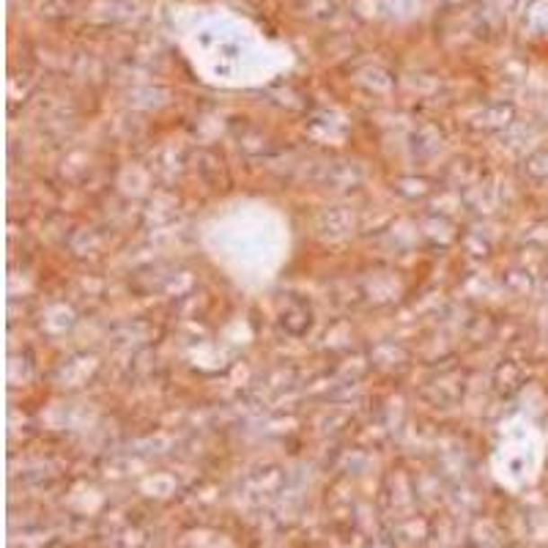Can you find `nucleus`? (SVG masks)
I'll list each match as a JSON object with an SVG mask.
<instances>
[{"mask_svg":"<svg viewBox=\"0 0 548 548\" xmlns=\"http://www.w3.org/2000/svg\"><path fill=\"white\" fill-rule=\"evenodd\" d=\"M203 239L208 255L244 286H266L288 255L286 219L263 203H236L219 211Z\"/></svg>","mask_w":548,"mask_h":548,"instance_id":"obj_1","label":"nucleus"}]
</instances>
